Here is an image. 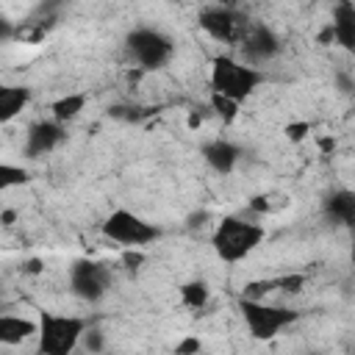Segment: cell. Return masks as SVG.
Segmentation results:
<instances>
[{"instance_id": "29", "label": "cell", "mask_w": 355, "mask_h": 355, "mask_svg": "<svg viewBox=\"0 0 355 355\" xmlns=\"http://www.w3.org/2000/svg\"><path fill=\"white\" fill-rule=\"evenodd\" d=\"M14 219H17V211H14V208H3V214H0V222L8 227V225H14Z\"/></svg>"}, {"instance_id": "22", "label": "cell", "mask_w": 355, "mask_h": 355, "mask_svg": "<svg viewBox=\"0 0 355 355\" xmlns=\"http://www.w3.org/2000/svg\"><path fill=\"white\" fill-rule=\"evenodd\" d=\"M302 283H305V277H302V275H286V277H275V288H283V291H291V294H297V291L302 288Z\"/></svg>"}, {"instance_id": "16", "label": "cell", "mask_w": 355, "mask_h": 355, "mask_svg": "<svg viewBox=\"0 0 355 355\" xmlns=\"http://www.w3.org/2000/svg\"><path fill=\"white\" fill-rule=\"evenodd\" d=\"M83 108H86V94H83V92H69V94H64V97L53 100L50 114H53V119H55V122L67 125V122H72Z\"/></svg>"}, {"instance_id": "17", "label": "cell", "mask_w": 355, "mask_h": 355, "mask_svg": "<svg viewBox=\"0 0 355 355\" xmlns=\"http://www.w3.org/2000/svg\"><path fill=\"white\" fill-rule=\"evenodd\" d=\"M208 300H211V288H208L205 280L197 277V280H189V283L180 286V302H183L186 308L202 311V308L208 305Z\"/></svg>"}, {"instance_id": "2", "label": "cell", "mask_w": 355, "mask_h": 355, "mask_svg": "<svg viewBox=\"0 0 355 355\" xmlns=\"http://www.w3.org/2000/svg\"><path fill=\"white\" fill-rule=\"evenodd\" d=\"M263 83V72L233 55H216L211 61V92L244 103Z\"/></svg>"}, {"instance_id": "9", "label": "cell", "mask_w": 355, "mask_h": 355, "mask_svg": "<svg viewBox=\"0 0 355 355\" xmlns=\"http://www.w3.org/2000/svg\"><path fill=\"white\" fill-rule=\"evenodd\" d=\"M239 47H241V53H244V64L258 67V64H263V61H272V58L280 53V36H277L269 25L250 22V28H247V33L241 36Z\"/></svg>"}, {"instance_id": "27", "label": "cell", "mask_w": 355, "mask_h": 355, "mask_svg": "<svg viewBox=\"0 0 355 355\" xmlns=\"http://www.w3.org/2000/svg\"><path fill=\"white\" fill-rule=\"evenodd\" d=\"M333 42H336V39H333V28H330V22H327V25L319 31V44H333Z\"/></svg>"}, {"instance_id": "15", "label": "cell", "mask_w": 355, "mask_h": 355, "mask_svg": "<svg viewBox=\"0 0 355 355\" xmlns=\"http://www.w3.org/2000/svg\"><path fill=\"white\" fill-rule=\"evenodd\" d=\"M33 92L28 86H3L0 89V122H11L31 103Z\"/></svg>"}, {"instance_id": "30", "label": "cell", "mask_w": 355, "mask_h": 355, "mask_svg": "<svg viewBox=\"0 0 355 355\" xmlns=\"http://www.w3.org/2000/svg\"><path fill=\"white\" fill-rule=\"evenodd\" d=\"M319 147H322L324 153H330V150H336V141H333L330 136H322V139H319Z\"/></svg>"}, {"instance_id": "10", "label": "cell", "mask_w": 355, "mask_h": 355, "mask_svg": "<svg viewBox=\"0 0 355 355\" xmlns=\"http://www.w3.org/2000/svg\"><path fill=\"white\" fill-rule=\"evenodd\" d=\"M64 139H67V128H64L61 122H55L53 116H50V119H36V122L28 128V133H25L22 153L36 161V158L53 153Z\"/></svg>"}, {"instance_id": "8", "label": "cell", "mask_w": 355, "mask_h": 355, "mask_svg": "<svg viewBox=\"0 0 355 355\" xmlns=\"http://www.w3.org/2000/svg\"><path fill=\"white\" fill-rule=\"evenodd\" d=\"M200 28L216 42L239 44L241 36L247 33L250 22H247V17L241 11H236L230 6H211V8L200 11Z\"/></svg>"}, {"instance_id": "19", "label": "cell", "mask_w": 355, "mask_h": 355, "mask_svg": "<svg viewBox=\"0 0 355 355\" xmlns=\"http://www.w3.org/2000/svg\"><path fill=\"white\" fill-rule=\"evenodd\" d=\"M31 180V172L25 166L17 164H0V189H14V186H25Z\"/></svg>"}, {"instance_id": "26", "label": "cell", "mask_w": 355, "mask_h": 355, "mask_svg": "<svg viewBox=\"0 0 355 355\" xmlns=\"http://www.w3.org/2000/svg\"><path fill=\"white\" fill-rule=\"evenodd\" d=\"M336 86H338L341 94H352V92H355V80H352L349 75H344V72L336 75Z\"/></svg>"}, {"instance_id": "21", "label": "cell", "mask_w": 355, "mask_h": 355, "mask_svg": "<svg viewBox=\"0 0 355 355\" xmlns=\"http://www.w3.org/2000/svg\"><path fill=\"white\" fill-rule=\"evenodd\" d=\"M200 349H202V341L197 336H186V338L178 341L175 355H200Z\"/></svg>"}, {"instance_id": "23", "label": "cell", "mask_w": 355, "mask_h": 355, "mask_svg": "<svg viewBox=\"0 0 355 355\" xmlns=\"http://www.w3.org/2000/svg\"><path fill=\"white\" fill-rule=\"evenodd\" d=\"M122 263H125L128 269H139V266L144 263V252H141V250H136V247H130V250H125V252H122Z\"/></svg>"}, {"instance_id": "25", "label": "cell", "mask_w": 355, "mask_h": 355, "mask_svg": "<svg viewBox=\"0 0 355 355\" xmlns=\"http://www.w3.org/2000/svg\"><path fill=\"white\" fill-rule=\"evenodd\" d=\"M250 211H252V214H269V211H272L269 197H266V194H255V197H250Z\"/></svg>"}, {"instance_id": "31", "label": "cell", "mask_w": 355, "mask_h": 355, "mask_svg": "<svg viewBox=\"0 0 355 355\" xmlns=\"http://www.w3.org/2000/svg\"><path fill=\"white\" fill-rule=\"evenodd\" d=\"M39 269H42L39 261H28V272H39Z\"/></svg>"}, {"instance_id": "4", "label": "cell", "mask_w": 355, "mask_h": 355, "mask_svg": "<svg viewBox=\"0 0 355 355\" xmlns=\"http://www.w3.org/2000/svg\"><path fill=\"white\" fill-rule=\"evenodd\" d=\"M239 313L255 341H269V338L280 336V330L291 327L300 319V311H294V308L269 305V302L250 300V297H239Z\"/></svg>"}, {"instance_id": "14", "label": "cell", "mask_w": 355, "mask_h": 355, "mask_svg": "<svg viewBox=\"0 0 355 355\" xmlns=\"http://www.w3.org/2000/svg\"><path fill=\"white\" fill-rule=\"evenodd\" d=\"M31 336H39V322H31V319L14 316V313L0 316V341L3 344H22Z\"/></svg>"}, {"instance_id": "6", "label": "cell", "mask_w": 355, "mask_h": 355, "mask_svg": "<svg viewBox=\"0 0 355 355\" xmlns=\"http://www.w3.org/2000/svg\"><path fill=\"white\" fill-rule=\"evenodd\" d=\"M103 236L111 239V241H116V244H125L128 250H130V247L139 250V247H144V244L161 239V227L153 225V222H147L144 216L128 211V208H116V211H111V214L105 216V222H103Z\"/></svg>"}, {"instance_id": "11", "label": "cell", "mask_w": 355, "mask_h": 355, "mask_svg": "<svg viewBox=\"0 0 355 355\" xmlns=\"http://www.w3.org/2000/svg\"><path fill=\"white\" fill-rule=\"evenodd\" d=\"M200 155H202V161H205L214 172L230 175V172L236 169L239 158H241V147L233 144L230 139H211V141H205V144L200 147Z\"/></svg>"}, {"instance_id": "18", "label": "cell", "mask_w": 355, "mask_h": 355, "mask_svg": "<svg viewBox=\"0 0 355 355\" xmlns=\"http://www.w3.org/2000/svg\"><path fill=\"white\" fill-rule=\"evenodd\" d=\"M239 105H241V103H236V100H230V97H225V94L211 92V111H214L225 125H230V122L239 116Z\"/></svg>"}, {"instance_id": "1", "label": "cell", "mask_w": 355, "mask_h": 355, "mask_svg": "<svg viewBox=\"0 0 355 355\" xmlns=\"http://www.w3.org/2000/svg\"><path fill=\"white\" fill-rule=\"evenodd\" d=\"M266 239V230L263 225L258 222H250L244 216H222L214 227V236H211V247L216 252L219 261L225 263H239L244 258H250Z\"/></svg>"}, {"instance_id": "20", "label": "cell", "mask_w": 355, "mask_h": 355, "mask_svg": "<svg viewBox=\"0 0 355 355\" xmlns=\"http://www.w3.org/2000/svg\"><path fill=\"white\" fill-rule=\"evenodd\" d=\"M311 130H313V125H311L308 119H297V122H288V125L283 128V133H286V139H288V141H294V144H300V141H305V139L311 136Z\"/></svg>"}, {"instance_id": "7", "label": "cell", "mask_w": 355, "mask_h": 355, "mask_svg": "<svg viewBox=\"0 0 355 355\" xmlns=\"http://www.w3.org/2000/svg\"><path fill=\"white\" fill-rule=\"evenodd\" d=\"M108 283H111V275L97 261L80 258L69 266V291L83 302H100L108 291Z\"/></svg>"}, {"instance_id": "28", "label": "cell", "mask_w": 355, "mask_h": 355, "mask_svg": "<svg viewBox=\"0 0 355 355\" xmlns=\"http://www.w3.org/2000/svg\"><path fill=\"white\" fill-rule=\"evenodd\" d=\"M202 122H205V114H200V111H191V114H189V128H191V130H197Z\"/></svg>"}, {"instance_id": "3", "label": "cell", "mask_w": 355, "mask_h": 355, "mask_svg": "<svg viewBox=\"0 0 355 355\" xmlns=\"http://www.w3.org/2000/svg\"><path fill=\"white\" fill-rule=\"evenodd\" d=\"M83 336H86V319L42 311L39 316V352L42 355H72Z\"/></svg>"}, {"instance_id": "5", "label": "cell", "mask_w": 355, "mask_h": 355, "mask_svg": "<svg viewBox=\"0 0 355 355\" xmlns=\"http://www.w3.org/2000/svg\"><path fill=\"white\" fill-rule=\"evenodd\" d=\"M125 47H128V55H130V58L139 64V69H144V72L164 67V64L172 58V53H175L172 39H169L164 31L147 28V25L133 28V31L125 36Z\"/></svg>"}, {"instance_id": "12", "label": "cell", "mask_w": 355, "mask_h": 355, "mask_svg": "<svg viewBox=\"0 0 355 355\" xmlns=\"http://www.w3.org/2000/svg\"><path fill=\"white\" fill-rule=\"evenodd\" d=\"M322 214L338 227H355V189H336L322 200Z\"/></svg>"}, {"instance_id": "13", "label": "cell", "mask_w": 355, "mask_h": 355, "mask_svg": "<svg viewBox=\"0 0 355 355\" xmlns=\"http://www.w3.org/2000/svg\"><path fill=\"white\" fill-rule=\"evenodd\" d=\"M330 28H333L336 44L341 50H347V53H355V3H347V0L336 3L333 6V22H330Z\"/></svg>"}, {"instance_id": "24", "label": "cell", "mask_w": 355, "mask_h": 355, "mask_svg": "<svg viewBox=\"0 0 355 355\" xmlns=\"http://www.w3.org/2000/svg\"><path fill=\"white\" fill-rule=\"evenodd\" d=\"M83 347H86V352H100L103 349V333L100 330H89L83 336Z\"/></svg>"}]
</instances>
